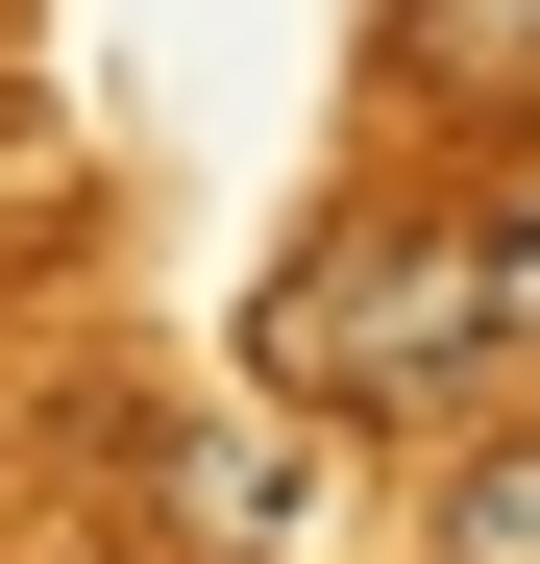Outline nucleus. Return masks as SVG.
<instances>
[{
	"mask_svg": "<svg viewBox=\"0 0 540 564\" xmlns=\"http://www.w3.org/2000/svg\"><path fill=\"white\" fill-rule=\"evenodd\" d=\"M270 368H295L320 417H418L492 368V246L467 221H344L295 295H270Z\"/></svg>",
	"mask_w": 540,
	"mask_h": 564,
	"instance_id": "obj_1",
	"label": "nucleus"
},
{
	"mask_svg": "<svg viewBox=\"0 0 540 564\" xmlns=\"http://www.w3.org/2000/svg\"><path fill=\"white\" fill-rule=\"evenodd\" d=\"M442 564H540V417L442 466Z\"/></svg>",
	"mask_w": 540,
	"mask_h": 564,
	"instance_id": "obj_3",
	"label": "nucleus"
},
{
	"mask_svg": "<svg viewBox=\"0 0 540 564\" xmlns=\"http://www.w3.org/2000/svg\"><path fill=\"white\" fill-rule=\"evenodd\" d=\"M467 246H492V368H516V344H540V197H516V221H467Z\"/></svg>",
	"mask_w": 540,
	"mask_h": 564,
	"instance_id": "obj_4",
	"label": "nucleus"
},
{
	"mask_svg": "<svg viewBox=\"0 0 540 564\" xmlns=\"http://www.w3.org/2000/svg\"><path fill=\"white\" fill-rule=\"evenodd\" d=\"M172 516H197V540L246 564L270 516H295V442H270V417H246V442H172Z\"/></svg>",
	"mask_w": 540,
	"mask_h": 564,
	"instance_id": "obj_2",
	"label": "nucleus"
}]
</instances>
